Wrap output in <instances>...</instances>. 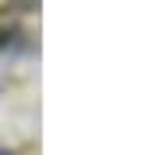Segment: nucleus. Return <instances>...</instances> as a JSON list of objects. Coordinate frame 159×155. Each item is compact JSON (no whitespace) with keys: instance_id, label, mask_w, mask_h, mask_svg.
Returning a JSON list of instances; mask_svg holds the SVG:
<instances>
[{"instance_id":"1","label":"nucleus","mask_w":159,"mask_h":155,"mask_svg":"<svg viewBox=\"0 0 159 155\" xmlns=\"http://www.w3.org/2000/svg\"><path fill=\"white\" fill-rule=\"evenodd\" d=\"M0 155H12V151H8V147H0Z\"/></svg>"}]
</instances>
